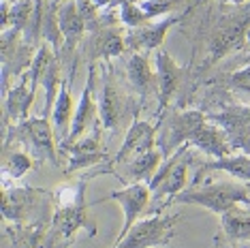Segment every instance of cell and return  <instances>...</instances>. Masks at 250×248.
<instances>
[{
  "label": "cell",
  "mask_w": 250,
  "mask_h": 248,
  "mask_svg": "<svg viewBox=\"0 0 250 248\" xmlns=\"http://www.w3.org/2000/svg\"><path fill=\"white\" fill-rule=\"evenodd\" d=\"M201 111L227 133L233 150L250 156V107L233 101L223 88L212 92L201 103Z\"/></svg>",
  "instance_id": "1"
},
{
  "label": "cell",
  "mask_w": 250,
  "mask_h": 248,
  "mask_svg": "<svg viewBox=\"0 0 250 248\" xmlns=\"http://www.w3.org/2000/svg\"><path fill=\"white\" fill-rule=\"evenodd\" d=\"M248 28H250V2L242 4L240 9L229 15H223L208 39L206 66L216 64L218 60H223L225 56H229L233 52H240L244 45L248 43L246 41Z\"/></svg>",
  "instance_id": "2"
},
{
  "label": "cell",
  "mask_w": 250,
  "mask_h": 248,
  "mask_svg": "<svg viewBox=\"0 0 250 248\" xmlns=\"http://www.w3.org/2000/svg\"><path fill=\"white\" fill-rule=\"evenodd\" d=\"M173 201L201 206L203 210L214 212L220 216V214L229 212L231 207L240 204H250V190L246 186L233 184V182H212V184H203V186H197V188L184 190Z\"/></svg>",
  "instance_id": "3"
},
{
  "label": "cell",
  "mask_w": 250,
  "mask_h": 248,
  "mask_svg": "<svg viewBox=\"0 0 250 248\" xmlns=\"http://www.w3.org/2000/svg\"><path fill=\"white\" fill-rule=\"evenodd\" d=\"M190 145H182L171 156L163 161L156 176L147 182L152 190V199L163 201V206L171 204L180 193H184V186L188 182V167H190Z\"/></svg>",
  "instance_id": "4"
},
{
  "label": "cell",
  "mask_w": 250,
  "mask_h": 248,
  "mask_svg": "<svg viewBox=\"0 0 250 248\" xmlns=\"http://www.w3.org/2000/svg\"><path fill=\"white\" fill-rule=\"evenodd\" d=\"M13 137L39 161L58 165V139L49 118H28L13 126Z\"/></svg>",
  "instance_id": "5"
},
{
  "label": "cell",
  "mask_w": 250,
  "mask_h": 248,
  "mask_svg": "<svg viewBox=\"0 0 250 248\" xmlns=\"http://www.w3.org/2000/svg\"><path fill=\"white\" fill-rule=\"evenodd\" d=\"M180 223L178 214L171 216H163V214H154L147 216L144 221H137L130 227V231L120 242H116L113 248H154L165 246L173 238L175 225Z\"/></svg>",
  "instance_id": "6"
},
{
  "label": "cell",
  "mask_w": 250,
  "mask_h": 248,
  "mask_svg": "<svg viewBox=\"0 0 250 248\" xmlns=\"http://www.w3.org/2000/svg\"><path fill=\"white\" fill-rule=\"evenodd\" d=\"M130 97L122 90L120 82L113 75V69L107 66L103 73V88L99 94V120L105 131H120L130 114Z\"/></svg>",
  "instance_id": "7"
},
{
  "label": "cell",
  "mask_w": 250,
  "mask_h": 248,
  "mask_svg": "<svg viewBox=\"0 0 250 248\" xmlns=\"http://www.w3.org/2000/svg\"><path fill=\"white\" fill-rule=\"evenodd\" d=\"M54 195L39 188H28V186H13L4 188L2 193V216L4 221H11L13 225H30L39 223L35 218L37 212L47 207V201H52Z\"/></svg>",
  "instance_id": "8"
},
{
  "label": "cell",
  "mask_w": 250,
  "mask_h": 248,
  "mask_svg": "<svg viewBox=\"0 0 250 248\" xmlns=\"http://www.w3.org/2000/svg\"><path fill=\"white\" fill-rule=\"evenodd\" d=\"M208 120V116L201 109H186V111H171L165 122L163 135L158 139L161 144V152L167 156H171L175 150H180L182 145H188L190 135Z\"/></svg>",
  "instance_id": "9"
},
{
  "label": "cell",
  "mask_w": 250,
  "mask_h": 248,
  "mask_svg": "<svg viewBox=\"0 0 250 248\" xmlns=\"http://www.w3.org/2000/svg\"><path fill=\"white\" fill-rule=\"evenodd\" d=\"M62 152L69 154V167L66 173L79 171V169H92L99 167L107 161V152L101 144V120L92 126V131L83 137H79L73 144H64L60 145Z\"/></svg>",
  "instance_id": "10"
},
{
  "label": "cell",
  "mask_w": 250,
  "mask_h": 248,
  "mask_svg": "<svg viewBox=\"0 0 250 248\" xmlns=\"http://www.w3.org/2000/svg\"><path fill=\"white\" fill-rule=\"evenodd\" d=\"M150 199H152V190L146 182L126 184L124 188L111 190V193L107 195V201H116V204H120L122 212H124V227H122L120 233H118L116 242H120L130 231V227L137 223V218L146 212V207L150 206Z\"/></svg>",
  "instance_id": "11"
},
{
  "label": "cell",
  "mask_w": 250,
  "mask_h": 248,
  "mask_svg": "<svg viewBox=\"0 0 250 248\" xmlns=\"http://www.w3.org/2000/svg\"><path fill=\"white\" fill-rule=\"evenodd\" d=\"M96 66L94 62H90L88 66V82L86 88L82 92V99L75 107V116H73V124H71V133L69 139L64 144H73L77 142L79 137H83L90 128L99 122V101H96ZM62 144V145H64Z\"/></svg>",
  "instance_id": "12"
},
{
  "label": "cell",
  "mask_w": 250,
  "mask_h": 248,
  "mask_svg": "<svg viewBox=\"0 0 250 248\" xmlns=\"http://www.w3.org/2000/svg\"><path fill=\"white\" fill-rule=\"evenodd\" d=\"M88 225V204L56 207L52 214V227H49V242L52 246L69 248V242Z\"/></svg>",
  "instance_id": "13"
},
{
  "label": "cell",
  "mask_w": 250,
  "mask_h": 248,
  "mask_svg": "<svg viewBox=\"0 0 250 248\" xmlns=\"http://www.w3.org/2000/svg\"><path fill=\"white\" fill-rule=\"evenodd\" d=\"M154 144H156V128L152 126L150 122L135 118V120L130 122L126 135H124L120 152H118L116 159L109 163L111 171L116 173V167H120L124 163H128L141 154H146V152L154 150Z\"/></svg>",
  "instance_id": "14"
},
{
  "label": "cell",
  "mask_w": 250,
  "mask_h": 248,
  "mask_svg": "<svg viewBox=\"0 0 250 248\" xmlns=\"http://www.w3.org/2000/svg\"><path fill=\"white\" fill-rule=\"evenodd\" d=\"M58 21H60V28H62V35H64V45H62V56H58L60 60H71L73 64V58H75V52L77 47L82 45L83 41V35H86L88 26H86V20H83L82 11H79L75 0H64V2L58 4ZM75 69V64H73Z\"/></svg>",
  "instance_id": "15"
},
{
  "label": "cell",
  "mask_w": 250,
  "mask_h": 248,
  "mask_svg": "<svg viewBox=\"0 0 250 248\" xmlns=\"http://www.w3.org/2000/svg\"><path fill=\"white\" fill-rule=\"evenodd\" d=\"M154 73H156V97H158V116L165 114L169 101L178 90L184 69L173 60V56L165 49H156L154 56Z\"/></svg>",
  "instance_id": "16"
},
{
  "label": "cell",
  "mask_w": 250,
  "mask_h": 248,
  "mask_svg": "<svg viewBox=\"0 0 250 248\" xmlns=\"http://www.w3.org/2000/svg\"><path fill=\"white\" fill-rule=\"evenodd\" d=\"M180 20H182L180 15H171V18H165L163 21H156V24H146V26L133 28L126 35V49H130V52H141V54L161 49L167 32L171 30Z\"/></svg>",
  "instance_id": "17"
},
{
  "label": "cell",
  "mask_w": 250,
  "mask_h": 248,
  "mask_svg": "<svg viewBox=\"0 0 250 248\" xmlns=\"http://www.w3.org/2000/svg\"><path fill=\"white\" fill-rule=\"evenodd\" d=\"M35 97H37V92L30 88L28 75L24 73V75L20 77V82L13 83L9 94L4 97V114H2L4 133H7V128H9V122H13V126H15V124L30 118L28 114H30V107L35 103Z\"/></svg>",
  "instance_id": "18"
},
{
  "label": "cell",
  "mask_w": 250,
  "mask_h": 248,
  "mask_svg": "<svg viewBox=\"0 0 250 248\" xmlns=\"http://www.w3.org/2000/svg\"><path fill=\"white\" fill-rule=\"evenodd\" d=\"M188 145L201 150L209 159H223V156L233 154V145L229 142V137H227V133L218 124H214L209 118L190 135Z\"/></svg>",
  "instance_id": "19"
},
{
  "label": "cell",
  "mask_w": 250,
  "mask_h": 248,
  "mask_svg": "<svg viewBox=\"0 0 250 248\" xmlns=\"http://www.w3.org/2000/svg\"><path fill=\"white\" fill-rule=\"evenodd\" d=\"M122 52H126V35H122L113 24H101V28L92 32L88 43V54L92 60H109Z\"/></svg>",
  "instance_id": "20"
},
{
  "label": "cell",
  "mask_w": 250,
  "mask_h": 248,
  "mask_svg": "<svg viewBox=\"0 0 250 248\" xmlns=\"http://www.w3.org/2000/svg\"><path fill=\"white\" fill-rule=\"evenodd\" d=\"M126 80L139 99H146L152 90L156 92V73H152L147 54L130 52V58L126 62Z\"/></svg>",
  "instance_id": "21"
},
{
  "label": "cell",
  "mask_w": 250,
  "mask_h": 248,
  "mask_svg": "<svg viewBox=\"0 0 250 248\" xmlns=\"http://www.w3.org/2000/svg\"><path fill=\"white\" fill-rule=\"evenodd\" d=\"M163 161H165V154L161 152V148H154V150L146 152V154L137 156V159L116 167V173H113V176L120 178V180H124V176H130L133 182H146L147 184L156 176V171H158V167L163 165Z\"/></svg>",
  "instance_id": "22"
},
{
  "label": "cell",
  "mask_w": 250,
  "mask_h": 248,
  "mask_svg": "<svg viewBox=\"0 0 250 248\" xmlns=\"http://www.w3.org/2000/svg\"><path fill=\"white\" fill-rule=\"evenodd\" d=\"M71 83L73 82H64L58 92V99L54 103V111H52V126L58 139V145H62L69 139L71 133V124H73V116H75V103H73V92H71Z\"/></svg>",
  "instance_id": "23"
},
{
  "label": "cell",
  "mask_w": 250,
  "mask_h": 248,
  "mask_svg": "<svg viewBox=\"0 0 250 248\" xmlns=\"http://www.w3.org/2000/svg\"><path fill=\"white\" fill-rule=\"evenodd\" d=\"M7 233L11 242H13V248H45L49 229L45 227L43 221H39L30 225H13V227H7Z\"/></svg>",
  "instance_id": "24"
},
{
  "label": "cell",
  "mask_w": 250,
  "mask_h": 248,
  "mask_svg": "<svg viewBox=\"0 0 250 248\" xmlns=\"http://www.w3.org/2000/svg\"><path fill=\"white\" fill-rule=\"evenodd\" d=\"M220 229L231 242H250V210L246 212L235 206L220 214Z\"/></svg>",
  "instance_id": "25"
},
{
  "label": "cell",
  "mask_w": 250,
  "mask_h": 248,
  "mask_svg": "<svg viewBox=\"0 0 250 248\" xmlns=\"http://www.w3.org/2000/svg\"><path fill=\"white\" fill-rule=\"evenodd\" d=\"M203 169H216V171H225L229 176L242 180V182H250V156L244 152H233L223 159H212L208 161Z\"/></svg>",
  "instance_id": "26"
},
{
  "label": "cell",
  "mask_w": 250,
  "mask_h": 248,
  "mask_svg": "<svg viewBox=\"0 0 250 248\" xmlns=\"http://www.w3.org/2000/svg\"><path fill=\"white\" fill-rule=\"evenodd\" d=\"M43 43L52 45L54 52L58 54L60 47L64 45V35H62V28L58 21V2H52V0H43Z\"/></svg>",
  "instance_id": "27"
},
{
  "label": "cell",
  "mask_w": 250,
  "mask_h": 248,
  "mask_svg": "<svg viewBox=\"0 0 250 248\" xmlns=\"http://www.w3.org/2000/svg\"><path fill=\"white\" fill-rule=\"evenodd\" d=\"M35 167V159H32L30 152L24 150H13L9 152L4 148V159H2V173L11 180H20L24 178L30 169Z\"/></svg>",
  "instance_id": "28"
},
{
  "label": "cell",
  "mask_w": 250,
  "mask_h": 248,
  "mask_svg": "<svg viewBox=\"0 0 250 248\" xmlns=\"http://www.w3.org/2000/svg\"><path fill=\"white\" fill-rule=\"evenodd\" d=\"M79 204H86V180H75V182L62 184L54 190L56 207H69Z\"/></svg>",
  "instance_id": "29"
},
{
  "label": "cell",
  "mask_w": 250,
  "mask_h": 248,
  "mask_svg": "<svg viewBox=\"0 0 250 248\" xmlns=\"http://www.w3.org/2000/svg\"><path fill=\"white\" fill-rule=\"evenodd\" d=\"M227 86H229V90H242V92L250 94V64L231 73L229 80H227Z\"/></svg>",
  "instance_id": "30"
},
{
  "label": "cell",
  "mask_w": 250,
  "mask_h": 248,
  "mask_svg": "<svg viewBox=\"0 0 250 248\" xmlns=\"http://www.w3.org/2000/svg\"><path fill=\"white\" fill-rule=\"evenodd\" d=\"M218 2H229V4H246L250 0H218Z\"/></svg>",
  "instance_id": "31"
},
{
  "label": "cell",
  "mask_w": 250,
  "mask_h": 248,
  "mask_svg": "<svg viewBox=\"0 0 250 248\" xmlns=\"http://www.w3.org/2000/svg\"><path fill=\"white\" fill-rule=\"evenodd\" d=\"M246 41L250 43V28H248V32H246Z\"/></svg>",
  "instance_id": "32"
},
{
  "label": "cell",
  "mask_w": 250,
  "mask_h": 248,
  "mask_svg": "<svg viewBox=\"0 0 250 248\" xmlns=\"http://www.w3.org/2000/svg\"><path fill=\"white\" fill-rule=\"evenodd\" d=\"M52 2H58L60 4V2H64V0H52Z\"/></svg>",
  "instance_id": "33"
},
{
  "label": "cell",
  "mask_w": 250,
  "mask_h": 248,
  "mask_svg": "<svg viewBox=\"0 0 250 248\" xmlns=\"http://www.w3.org/2000/svg\"><path fill=\"white\" fill-rule=\"evenodd\" d=\"M2 2H9V0H2ZM13 2H15V0H13Z\"/></svg>",
  "instance_id": "34"
},
{
  "label": "cell",
  "mask_w": 250,
  "mask_h": 248,
  "mask_svg": "<svg viewBox=\"0 0 250 248\" xmlns=\"http://www.w3.org/2000/svg\"><path fill=\"white\" fill-rule=\"evenodd\" d=\"M244 248H250V244H246V246H244Z\"/></svg>",
  "instance_id": "35"
},
{
  "label": "cell",
  "mask_w": 250,
  "mask_h": 248,
  "mask_svg": "<svg viewBox=\"0 0 250 248\" xmlns=\"http://www.w3.org/2000/svg\"><path fill=\"white\" fill-rule=\"evenodd\" d=\"M248 64H250V62H248Z\"/></svg>",
  "instance_id": "36"
},
{
  "label": "cell",
  "mask_w": 250,
  "mask_h": 248,
  "mask_svg": "<svg viewBox=\"0 0 250 248\" xmlns=\"http://www.w3.org/2000/svg\"><path fill=\"white\" fill-rule=\"evenodd\" d=\"M248 206H250V204H248Z\"/></svg>",
  "instance_id": "37"
}]
</instances>
